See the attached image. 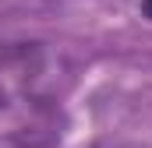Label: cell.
<instances>
[{
    "label": "cell",
    "instance_id": "obj_1",
    "mask_svg": "<svg viewBox=\"0 0 152 148\" xmlns=\"http://www.w3.org/2000/svg\"><path fill=\"white\" fill-rule=\"evenodd\" d=\"M142 14H145V18L152 21V0H142Z\"/></svg>",
    "mask_w": 152,
    "mask_h": 148
},
{
    "label": "cell",
    "instance_id": "obj_2",
    "mask_svg": "<svg viewBox=\"0 0 152 148\" xmlns=\"http://www.w3.org/2000/svg\"><path fill=\"white\" fill-rule=\"evenodd\" d=\"M4 106H7V88L0 85V110H4Z\"/></svg>",
    "mask_w": 152,
    "mask_h": 148
}]
</instances>
